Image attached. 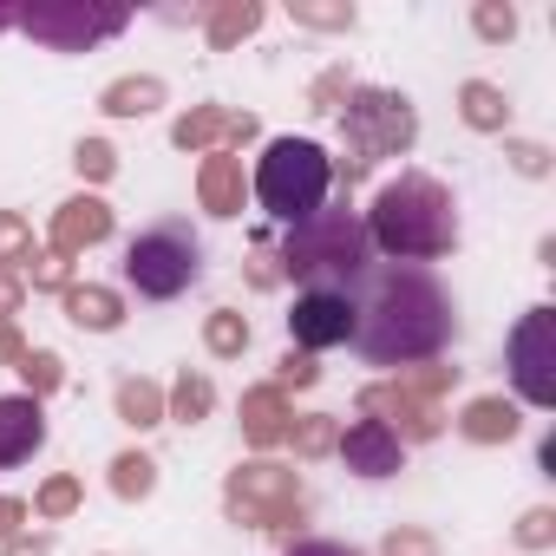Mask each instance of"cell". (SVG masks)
<instances>
[{"label":"cell","instance_id":"obj_37","mask_svg":"<svg viewBox=\"0 0 556 556\" xmlns=\"http://www.w3.org/2000/svg\"><path fill=\"white\" fill-rule=\"evenodd\" d=\"M380 556H439V536L426 523H393L380 536Z\"/></svg>","mask_w":556,"mask_h":556},{"label":"cell","instance_id":"obj_10","mask_svg":"<svg viewBox=\"0 0 556 556\" xmlns=\"http://www.w3.org/2000/svg\"><path fill=\"white\" fill-rule=\"evenodd\" d=\"M361 419H380L400 445H426V439L445 432V413H439L432 400L406 393L400 380H374V387H361Z\"/></svg>","mask_w":556,"mask_h":556},{"label":"cell","instance_id":"obj_38","mask_svg":"<svg viewBox=\"0 0 556 556\" xmlns=\"http://www.w3.org/2000/svg\"><path fill=\"white\" fill-rule=\"evenodd\" d=\"M348 92H354V73H348V66H328V73H315L308 105H315V112H341V105H348Z\"/></svg>","mask_w":556,"mask_h":556},{"label":"cell","instance_id":"obj_31","mask_svg":"<svg viewBox=\"0 0 556 556\" xmlns=\"http://www.w3.org/2000/svg\"><path fill=\"white\" fill-rule=\"evenodd\" d=\"M517 8H510V0H478V8H471V34L484 40V47H510L517 40Z\"/></svg>","mask_w":556,"mask_h":556},{"label":"cell","instance_id":"obj_24","mask_svg":"<svg viewBox=\"0 0 556 556\" xmlns=\"http://www.w3.org/2000/svg\"><path fill=\"white\" fill-rule=\"evenodd\" d=\"M105 484H112L118 504H144V497L157 491V458H151V452H118V458L105 465Z\"/></svg>","mask_w":556,"mask_h":556},{"label":"cell","instance_id":"obj_12","mask_svg":"<svg viewBox=\"0 0 556 556\" xmlns=\"http://www.w3.org/2000/svg\"><path fill=\"white\" fill-rule=\"evenodd\" d=\"M112 229H118V210H112L99 190H79V197H66V203L53 210V223H47V249L73 262V255L112 242Z\"/></svg>","mask_w":556,"mask_h":556},{"label":"cell","instance_id":"obj_18","mask_svg":"<svg viewBox=\"0 0 556 556\" xmlns=\"http://www.w3.org/2000/svg\"><path fill=\"white\" fill-rule=\"evenodd\" d=\"M60 308H66V321H73L79 334H118V328H125V295L105 289V282H73V289L60 295Z\"/></svg>","mask_w":556,"mask_h":556},{"label":"cell","instance_id":"obj_41","mask_svg":"<svg viewBox=\"0 0 556 556\" xmlns=\"http://www.w3.org/2000/svg\"><path fill=\"white\" fill-rule=\"evenodd\" d=\"M262 138V118L255 112H229V125H223V144L216 151H242V144H255Z\"/></svg>","mask_w":556,"mask_h":556},{"label":"cell","instance_id":"obj_1","mask_svg":"<svg viewBox=\"0 0 556 556\" xmlns=\"http://www.w3.org/2000/svg\"><path fill=\"white\" fill-rule=\"evenodd\" d=\"M348 302H354L348 348L367 367H393V374L400 367H426L458 334L452 289L439 282L432 268H413V262H374L367 275L348 282Z\"/></svg>","mask_w":556,"mask_h":556},{"label":"cell","instance_id":"obj_50","mask_svg":"<svg viewBox=\"0 0 556 556\" xmlns=\"http://www.w3.org/2000/svg\"><path fill=\"white\" fill-rule=\"evenodd\" d=\"M8 27H14V8H0V34H8Z\"/></svg>","mask_w":556,"mask_h":556},{"label":"cell","instance_id":"obj_23","mask_svg":"<svg viewBox=\"0 0 556 556\" xmlns=\"http://www.w3.org/2000/svg\"><path fill=\"white\" fill-rule=\"evenodd\" d=\"M210 413H216V380L197 374V367H184V374L170 380V393H164V419H177V426H203Z\"/></svg>","mask_w":556,"mask_h":556},{"label":"cell","instance_id":"obj_35","mask_svg":"<svg viewBox=\"0 0 556 556\" xmlns=\"http://www.w3.org/2000/svg\"><path fill=\"white\" fill-rule=\"evenodd\" d=\"M21 282H34L40 295H66V289H73V262H66V255H53V249H40V255L27 262Z\"/></svg>","mask_w":556,"mask_h":556},{"label":"cell","instance_id":"obj_42","mask_svg":"<svg viewBox=\"0 0 556 556\" xmlns=\"http://www.w3.org/2000/svg\"><path fill=\"white\" fill-rule=\"evenodd\" d=\"M282 556H367V549H354V543H341V536H295Z\"/></svg>","mask_w":556,"mask_h":556},{"label":"cell","instance_id":"obj_48","mask_svg":"<svg viewBox=\"0 0 556 556\" xmlns=\"http://www.w3.org/2000/svg\"><path fill=\"white\" fill-rule=\"evenodd\" d=\"M334 177H341V184H348V190H354V184H361V177H367V164H361V157H354V151H348V157H334Z\"/></svg>","mask_w":556,"mask_h":556},{"label":"cell","instance_id":"obj_49","mask_svg":"<svg viewBox=\"0 0 556 556\" xmlns=\"http://www.w3.org/2000/svg\"><path fill=\"white\" fill-rule=\"evenodd\" d=\"M536 465H543V478H556V432H549V439L536 445Z\"/></svg>","mask_w":556,"mask_h":556},{"label":"cell","instance_id":"obj_21","mask_svg":"<svg viewBox=\"0 0 556 556\" xmlns=\"http://www.w3.org/2000/svg\"><path fill=\"white\" fill-rule=\"evenodd\" d=\"M458 118L484 138H510V92L491 79H465L458 86Z\"/></svg>","mask_w":556,"mask_h":556},{"label":"cell","instance_id":"obj_30","mask_svg":"<svg viewBox=\"0 0 556 556\" xmlns=\"http://www.w3.org/2000/svg\"><path fill=\"white\" fill-rule=\"evenodd\" d=\"M79 504H86V484H79L73 471H53V478L34 491V517H47V523H66Z\"/></svg>","mask_w":556,"mask_h":556},{"label":"cell","instance_id":"obj_45","mask_svg":"<svg viewBox=\"0 0 556 556\" xmlns=\"http://www.w3.org/2000/svg\"><path fill=\"white\" fill-rule=\"evenodd\" d=\"M21 530H27V497H8V491H0V543L21 536Z\"/></svg>","mask_w":556,"mask_h":556},{"label":"cell","instance_id":"obj_19","mask_svg":"<svg viewBox=\"0 0 556 556\" xmlns=\"http://www.w3.org/2000/svg\"><path fill=\"white\" fill-rule=\"evenodd\" d=\"M262 21H268L262 0H216V8L203 14V40H210V53H236Z\"/></svg>","mask_w":556,"mask_h":556},{"label":"cell","instance_id":"obj_9","mask_svg":"<svg viewBox=\"0 0 556 556\" xmlns=\"http://www.w3.org/2000/svg\"><path fill=\"white\" fill-rule=\"evenodd\" d=\"M504 374H510V387H517V406H536V413L556 406V308H549V302L523 308V321L510 328V341H504Z\"/></svg>","mask_w":556,"mask_h":556},{"label":"cell","instance_id":"obj_8","mask_svg":"<svg viewBox=\"0 0 556 556\" xmlns=\"http://www.w3.org/2000/svg\"><path fill=\"white\" fill-rule=\"evenodd\" d=\"M14 27L47 53H92L131 27V8H86V0H53V8H21Z\"/></svg>","mask_w":556,"mask_h":556},{"label":"cell","instance_id":"obj_7","mask_svg":"<svg viewBox=\"0 0 556 556\" xmlns=\"http://www.w3.org/2000/svg\"><path fill=\"white\" fill-rule=\"evenodd\" d=\"M334 118H341V138H348V151H354L361 164H374V157H406V151L419 144V112H413V99L393 92V86H354Z\"/></svg>","mask_w":556,"mask_h":556},{"label":"cell","instance_id":"obj_46","mask_svg":"<svg viewBox=\"0 0 556 556\" xmlns=\"http://www.w3.org/2000/svg\"><path fill=\"white\" fill-rule=\"evenodd\" d=\"M27 361V334L14 321H0V367H21Z\"/></svg>","mask_w":556,"mask_h":556},{"label":"cell","instance_id":"obj_14","mask_svg":"<svg viewBox=\"0 0 556 556\" xmlns=\"http://www.w3.org/2000/svg\"><path fill=\"white\" fill-rule=\"evenodd\" d=\"M47 445V406L27 393H0V471L27 465Z\"/></svg>","mask_w":556,"mask_h":556},{"label":"cell","instance_id":"obj_4","mask_svg":"<svg viewBox=\"0 0 556 556\" xmlns=\"http://www.w3.org/2000/svg\"><path fill=\"white\" fill-rule=\"evenodd\" d=\"M328 184H334V157L315 144V138H268L262 157H255V203L275 216V223H302L328 203Z\"/></svg>","mask_w":556,"mask_h":556},{"label":"cell","instance_id":"obj_32","mask_svg":"<svg viewBox=\"0 0 556 556\" xmlns=\"http://www.w3.org/2000/svg\"><path fill=\"white\" fill-rule=\"evenodd\" d=\"M458 374H465V367H445V361H426V367H400L393 380H400L406 393H419V400H432V406H439V400H445V393L458 387Z\"/></svg>","mask_w":556,"mask_h":556},{"label":"cell","instance_id":"obj_29","mask_svg":"<svg viewBox=\"0 0 556 556\" xmlns=\"http://www.w3.org/2000/svg\"><path fill=\"white\" fill-rule=\"evenodd\" d=\"M14 374L27 380V400H40V406H47V400L66 387V361H60L53 348H27V361H21Z\"/></svg>","mask_w":556,"mask_h":556},{"label":"cell","instance_id":"obj_43","mask_svg":"<svg viewBox=\"0 0 556 556\" xmlns=\"http://www.w3.org/2000/svg\"><path fill=\"white\" fill-rule=\"evenodd\" d=\"M0 556H53V530H21L0 543Z\"/></svg>","mask_w":556,"mask_h":556},{"label":"cell","instance_id":"obj_44","mask_svg":"<svg viewBox=\"0 0 556 556\" xmlns=\"http://www.w3.org/2000/svg\"><path fill=\"white\" fill-rule=\"evenodd\" d=\"M27 308V282H21V275H8V268H0V321H14Z\"/></svg>","mask_w":556,"mask_h":556},{"label":"cell","instance_id":"obj_6","mask_svg":"<svg viewBox=\"0 0 556 556\" xmlns=\"http://www.w3.org/2000/svg\"><path fill=\"white\" fill-rule=\"evenodd\" d=\"M203 275V242L190 223H151L125 242V289H138L144 302H177L190 295V282Z\"/></svg>","mask_w":556,"mask_h":556},{"label":"cell","instance_id":"obj_20","mask_svg":"<svg viewBox=\"0 0 556 556\" xmlns=\"http://www.w3.org/2000/svg\"><path fill=\"white\" fill-rule=\"evenodd\" d=\"M164 99H170V86H164L157 73H125V79H112V86L99 92V112H105V118H151Z\"/></svg>","mask_w":556,"mask_h":556},{"label":"cell","instance_id":"obj_34","mask_svg":"<svg viewBox=\"0 0 556 556\" xmlns=\"http://www.w3.org/2000/svg\"><path fill=\"white\" fill-rule=\"evenodd\" d=\"M289 21L295 27H315V34H354V8H315V0H289Z\"/></svg>","mask_w":556,"mask_h":556},{"label":"cell","instance_id":"obj_27","mask_svg":"<svg viewBox=\"0 0 556 556\" xmlns=\"http://www.w3.org/2000/svg\"><path fill=\"white\" fill-rule=\"evenodd\" d=\"M223 125H229L223 105H190V112L170 125V144H177V151H216V144H223Z\"/></svg>","mask_w":556,"mask_h":556},{"label":"cell","instance_id":"obj_39","mask_svg":"<svg viewBox=\"0 0 556 556\" xmlns=\"http://www.w3.org/2000/svg\"><path fill=\"white\" fill-rule=\"evenodd\" d=\"M510 536H517V549H549V543H556V510H549V504H530Z\"/></svg>","mask_w":556,"mask_h":556},{"label":"cell","instance_id":"obj_47","mask_svg":"<svg viewBox=\"0 0 556 556\" xmlns=\"http://www.w3.org/2000/svg\"><path fill=\"white\" fill-rule=\"evenodd\" d=\"M249 282H255V289H275V282H282V268H275V255H268V249H255V255H249Z\"/></svg>","mask_w":556,"mask_h":556},{"label":"cell","instance_id":"obj_33","mask_svg":"<svg viewBox=\"0 0 556 556\" xmlns=\"http://www.w3.org/2000/svg\"><path fill=\"white\" fill-rule=\"evenodd\" d=\"M73 170H79L86 184H112V177H118V151H112L105 138H79V144H73Z\"/></svg>","mask_w":556,"mask_h":556},{"label":"cell","instance_id":"obj_5","mask_svg":"<svg viewBox=\"0 0 556 556\" xmlns=\"http://www.w3.org/2000/svg\"><path fill=\"white\" fill-rule=\"evenodd\" d=\"M223 510H229V523H242V530L289 536V530L308 517L302 471L282 465V458H242V465L223 478Z\"/></svg>","mask_w":556,"mask_h":556},{"label":"cell","instance_id":"obj_16","mask_svg":"<svg viewBox=\"0 0 556 556\" xmlns=\"http://www.w3.org/2000/svg\"><path fill=\"white\" fill-rule=\"evenodd\" d=\"M197 203L210 216H242L249 177H242V157L236 151H203V164H197Z\"/></svg>","mask_w":556,"mask_h":556},{"label":"cell","instance_id":"obj_40","mask_svg":"<svg viewBox=\"0 0 556 556\" xmlns=\"http://www.w3.org/2000/svg\"><path fill=\"white\" fill-rule=\"evenodd\" d=\"M504 157L517 177H549V144H536V138H504Z\"/></svg>","mask_w":556,"mask_h":556},{"label":"cell","instance_id":"obj_22","mask_svg":"<svg viewBox=\"0 0 556 556\" xmlns=\"http://www.w3.org/2000/svg\"><path fill=\"white\" fill-rule=\"evenodd\" d=\"M112 413H118V426H131V432H157V426H164V387L144 380V374H125V380L112 387Z\"/></svg>","mask_w":556,"mask_h":556},{"label":"cell","instance_id":"obj_2","mask_svg":"<svg viewBox=\"0 0 556 556\" xmlns=\"http://www.w3.org/2000/svg\"><path fill=\"white\" fill-rule=\"evenodd\" d=\"M361 223H367L374 255H393V262H413V268L458 249V197L439 177H426V170L387 177Z\"/></svg>","mask_w":556,"mask_h":556},{"label":"cell","instance_id":"obj_25","mask_svg":"<svg viewBox=\"0 0 556 556\" xmlns=\"http://www.w3.org/2000/svg\"><path fill=\"white\" fill-rule=\"evenodd\" d=\"M249 341H255V328H249L242 308H210V315H203V348H210L216 361H242Z\"/></svg>","mask_w":556,"mask_h":556},{"label":"cell","instance_id":"obj_36","mask_svg":"<svg viewBox=\"0 0 556 556\" xmlns=\"http://www.w3.org/2000/svg\"><path fill=\"white\" fill-rule=\"evenodd\" d=\"M315 380H321V361L302 354V348H289L282 361H275V380H268V387H275V393H302V387H315Z\"/></svg>","mask_w":556,"mask_h":556},{"label":"cell","instance_id":"obj_11","mask_svg":"<svg viewBox=\"0 0 556 556\" xmlns=\"http://www.w3.org/2000/svg\"><path fill=\"white\" fill-rule=\"evenodd\" d=\"M348 334H354V302H348V289H302V295H295L289 348L328 354V348H348Z\"/></svg>","mask_w":556,"mask_h":556},{"label":"cell","instance_id":"obj_13","mask_svg":"<svg viewBox=\"0 0 556 556\" xmlns=\"http://www.w3.org/2000/svg\"><path fill=\"white\" fill-rule=\"evenodd\" d=\"M341 458H348V471L354 478H393V471H406V445L380 426V419H354L348 432H341V445H334Z\"/></svg>","mask_w":556,"mask_h":556},{"label":"cell","instance_id":"obj_15","mask_svg":"<svg viewBox=\"0 0 556 556\" xmlns=\"http://www.w3.org/2000/svg\"><path fill=\"white\" fill-rule=\"evenodd\" d=\"M289 419H295V406H289V393H275V387H249V393L236 400L242 445H255V452L282 445V439H289Z\"/></svg>","mask_w":556,"mask_h":556},{"label":"cell","instance_id":"obj_17","mask_svg":"<svg viewBox=\"0 0 556 556\" xmlns=\"http://www.w3.org/2000/svg\"><path fill=\"white\" fill-rule=\"evenodd\" d=\"M517 432H523V406L504 400V393H478V400H465V413H458V439H465V445H510Z\"/></svg>","mask_w":556,"mask_h":556},{"label":"cell","instance_id":"obj_28","mask_svg":"<svg viewBox=\"0 0 556 556\" xmlns=\"http://www.w3.org/2000/svg\"><path fill=\"white\" fill-rule=\"evenodd\" d=\"M40 255V242H34V223L21 216V210H0V268L8 275H27V262Z\"/></svg>","mask_w":556,"mask_h":556},{"label":"cell","instance_id":"obj_3","mask_svg":"<svg viewBox=\"0 0 556 556\" xmlns=\"http://www.w3.org/2000/svg\"><path fill=\"white\" fill-rule=\"evenodd\" d=\"M275 268H282L289 282H302V289H348L354 275H367V268H374V242H367L361 210L341 197V203H321L315 216L289 223Z\"/></svg>","mask_w":556,"mask_h":556},{"label":"cell","instance_id":"obj_26","mask_svg":"<svg viewBox=\"0 0 556 556\" xmlns=\"http://www.w3.org/2000/svg\"><path fill=\"white\" fill-rule=\"evenodd\" d=\"M282 445H289L295 458H308V465H315V458H328V452L341 445V419H334V413H295Z\"/></svg>","mask_w":556,"mask_h":556}]
</instances>
